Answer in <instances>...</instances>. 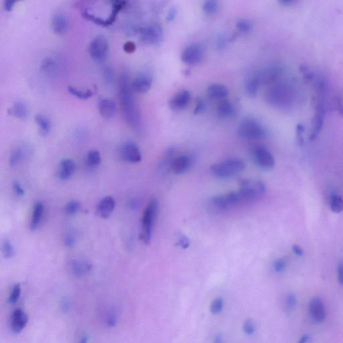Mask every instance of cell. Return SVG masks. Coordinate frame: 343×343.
Wrapping results in <instances>:
<instances>
[{
  "label": "cell",
  "mask_w": 343,
  "mask_h": 343,
  "mask_svg": "<svg viewBox=\"0 0 343 343\" xmlns=\"http://www.w3.org/2000/svg\"><path fill=\"white\" fill-rule=\"evenodd\" d=\"M119 156L125 163H138L142 161L139 147L132 141L123 143L119 149Z\"/></svg>",
  "instance_id": "obj_7"
},
{
  "label": "cell",
  "mask_w": 343,
  "mask_h": 343,
  "mask_svg": "<svg viewBox=\"0 0 343 343\" xmlns=\"http://www.w3.org/2000/svg\"><path fill=\"white\" fill-rule=\"evenodd\" d=\"M282 69L279 66H270L261 70L254 76L259 85L268 84L277 80L282 73Z\"/></svg>",
  "instance_id": "obj_13"
},
{
  "label": "cell",
  "mask_w": 343,
  "mask_h": 343,
  "mask_svg": "<svg viewBox=\"0 0 343 343\" xmlns=\"http://www.w3.org/2000/svg\"><path fill=\"white\" fill-rule=\"evenodd\" d=\"M44 213V204L40 202H36L33 208V216H32L30 228L32 231H36L40 227L43 219Z\"/></svg>",
  "instance_id": "obj_24"
},
{
  "label": "cell",
  "mask_w": 343,
  "mask_h": 343,
  "mask_svg": "<svg viewBox=\"0 0 343 343\" xmlns=\"http://www.w3.org/2000/svg\"><path fill=\"white\" fill-rule=\"evenodd\" d=\"M279 2H280V4H283V5L287 6H293L297 3V1H295V0H280Z\"/></svg>",
  "instance_id": "obj_58"
},
{
  "label": "cell",
  "mask_w": 343,
  "mask_h": 343,
  "mask_svg": "<svg viewBox=\"0 0 343 343\" xmlns=\"http://www.w3.org/2000/svg\"><path fill=\"white\" fill-rule=\"evenodd\" d=\"M286 267V262L283 259H278L274 263V269L276 272L280 273L284 271Z\"/></svg>",
  "instance_id": "obj_46"
},
{
  "label": "cell",
  "mask_w": 343,
  "mask_h": 343,
  "mask_svg": "<svg viewBox=\"0 0 343 343\" xmlns=\"http://www.w3.org/2000/svg\"><path fill=\"white\" fill-rule=\"evenodd\" d=\"M139 33L142 40L150 44H157L163 39V30L161 25L152 24L142 28Z\"/></svg>",
  "instance_id": "obj_8"
},
{
  "label": "cell",
  "mask_w": 343,
  "mask_h": 343,
  "mask_svg": "<svg viewBox=\"0 0 343 343\" xmlns=\"http://www.w3.org/2000/svg\"><path fill=\"white\" fill-rule=\"evenodd\" d=\"M69 27V20L64 13H57L52 17V28L55 34L63 35L67 32Z\"/></svg>",
  "instance_id": "obj_22"
},
{
  "label": "cell",
  "mask_w": 343,
  "mask_h": 343,
  "mask_svg": "<svg viewBox=\"0 0 343 343\" xmlns=\"http://www.w3.org/2000/svg\"><path fill=\"white\" fill-rule=\"evenodd\" d=\"M293 250L294 253H295L296 255H298V256L300 257L304 255L303 249H302L301 247L298 246V245H294L293 246Z\"/></svg>",
  "instance_id": "obj_57"
},
{
  "label": "cell",
  "mask_w": 343,
  "mask_h": 343,
  "mask_svg": "<svg viewBox=\"0 0 343 343\" xmlns=\"http://www.w3.org/2000/svg\"><path fill=\"white\" fill-rule=\"evenodd\" d=\"M64 243H65L66 247H67V248H71L72 247L74 246V245H75V238L72 235H68L66 236Z\"/></svg>",
  "instance_id": "obj_48"
},
{
  "label": "cell",
  "mask_w": 343,
  "mask_h": 343,
  "mask_svg": "<svg viewBox=\"0 0 343 343\" xmlns=\"http://www.w3.org/2000/svg\"><path fill=\"white\" fill-rule=\"evenodd\" d=\"M61 306L64 312H67L69 309V302H68L67 300L65 299L63 300V302H62Z\"/></svg>",
  "instance_id": "obj_59"
},
{
  "label": "cell",
  "mask_w": 343,
  "mask_h": 343,
  "mask_svg": "<svg viewBox=\"0 0 343 343\" xmlns=\"http://www.w3.org/2000/svg\"><path fill=\"white\" fill-rule=\"evenodd\" d=\"M68 91L72 95L74 96L78 99L82 100H86L92 97L93 95V91L91 89H87V90H82V89L76 88L72 86L68 87Z\"/></svg>",
  "instance_id": "obj_31"
},
{
  "label": "cell",
  "mask_w": 343,
  "mask_h": 343,
  "mask_svg": "<svg viewBox=\"0 0 343 343\" xmlns=\"http://www.w3.org/2000/svg\"><path fill=\"white\" fill-rule=\"evenodd\" d=\"M119 89V100L125 120L134 130H140L142 127L141 114L134 97L131 83L126 72L121 74Z\"/></svg>",
  "instance_id": "obj_1"
},
{
  "label": "cell",
  "mask_w": 343,
  "mask_h": 343,
  "mask_svg": "<svg viewBox=\"0 0 343 343\" xmlns=\"http://www.w3.org/2000/svg\"><path fill=\"white\" fill-rule=\"evenodd\" d=\"M152 85V78L150 74L141 73L131 82V87L134 91L138 93L148 92Z\"/></svg>",
  "instance_id": "obj_17"
},
{
  "label": "cell",
  "mask_w": 343,
  "mask_h": 343,
  "mask_svg": "<svg viewBox=\"0 0 343 343\" xmlns=\"http://www.w3.org/2000/svg\"><path fill=\"white\" fill-rule=\"evenodd\" d=\"M191 99V95L189 91H179L169 101L170 109L173 110H181L188 106Z\"/></svg>",
  "instance_id": "obj_19"
},
{
  "label": "cell",
  "mask_w": 343,
  "mask_h": 343,
  "mask_svg": "<svg viewBox=\"0 0 343 343\" xmlns=\"http://www.w3.org/2000/svg\"><path fill=\"white\" fill-rule=\"evenodd\" d=\"M244 162L239 160H229L222 163L213 165L212 167L213 173L221 178L231 177L242 172L245 168Z\"/></svg>",
  "instance_id": "obj_4"
},
{
  "label": "cell",
  "mask_w": 343,
  "mask_h": 343,
  "mask_svg": "<svg viewBox=\"0 0 343 343\" xmlns=\"http://www.w3.org/2000/svg\"><path fill=\"white\" fill-rule=\"evenodd\" d=\"M305 131L304 126L302 124H298L296 126V138H297V141L298 144L302 145L304 144V133Z\"/></svg>",
  "instance_id": "obj_44"
},
{
  "label": "cell",
  "mask_w": 343,
  "mask_h": 343,
  "mask_svg": "<svg viewBox=\"0 0 343 343\" xmlns=\"http://www.w3.org/2000/svg\"><path fill=\"white\" fill-rule=\"evenodd\" d=\"M76 170V164L71 159H66L60 163L58 173L59 178L61 180H67L73 176Z\"/></svg>",
  "instance_id": "obj_21"
},
{
  "label": "cell",
  "mask_w": 343,
  "mask_h": 343,
  "mask_svg": "<svg viewBox=\"0 0 343 343\" xmlns=\"http://www.w3.org/2000/svg\"><path fill=\"white\" fill-rule=\"evenodd\" d=\"M2 253L6 259H10L15 255V249L9 240L4 241L2 246Z\"/></svg>",
  "instance_id": "obj_34"
},
{
  "label": "cell",
  "mask_w": 343,
  "mask_h": 343,
  "mask_svg": "<svg viewBox=\"0 0 343 343\" xmlns=\"http://www.w3.org/2000/svg\"><path fill=\"white\" fill-rule=\"evenodd\" d=\"M101 156L97 150H89L87 154L86 163L89 168H95L101 164Z\"/></svg>",
  "instance_id": "obj_30"
},
{
  "label": "cell",
  "mask_w": 343,
  "mask_h": 343,
  "mask_svg": "<svg viewBox=\"0 0 343 343\" xmlns=\"http://www.w3.org/2000/svg\"><path fill=\"white\" fill-rule=\"evenodd\" d=\"M105 72H104V76H105V80L107 82H112V81L114 80V74L112 71V69H110V68H106Z\"/></svg>",
  "instance_id": "obj_55"
},
{
  "label": "cell",
  "mask_w": 343,
  "mask_h": 343,
  "mask_svg": "<svg viewBox=\"0 0 343 343\" xmlns=\"http://www.w3.org/2000/svg\"><path fill=\"white\" fill-rule=\"evenodd\" d=\"M289 91L285 85H276L268 91L266 99L272 105L283 108L288 103Z\"/></svg>",
  "instance_id": "obj_6"
},
{
  "label": "cell",
  "mask_w": 343,
  "mask_h": 343,
  "mask_svg": "<svg viewBox=\"0 0 343 343\" xmlns=\"http://www.w3.org/2000/svg\"><path fill=\"white\" fill-rule=\"evenodd\" d=\"M108 50V40L105 36L100 35L95 36L89 44V55L97 63H101L106 59Z\"/></svg>",
  "instance_id": "obj_5"
},
{
  "label": "cell",
  "mask_w": 343,
  "mask_h": 343,
  "mask_svg": "<svg viewBox=\"0 0 343 343\" xmlns=\"http://www.w3.org/2000/svg\"><path fill=\"white\" fill-rule=\"evenodd\" d=\"M238 134L246 139H259L265 137L266 131L256 119L247 118L241 123Z\"/></svg>",
  "instance_id": "obj_3"
},
{
  "label": "cell",
  "mask_w": 343,
  "mask_h": 343,
  "mask_svg": "<svg viewBox=\"0 0 343 343\" xmlns=\"http://www.w3.org/2000/svg\"><path fill=\"white\" fill-rule=\"evenodd\" d=\"M123 49L127 53L134 52L136 49V44L131 41L125 42L124 45H123Z\"/></svg>",
  "instance_id": "obj_49"
},
{
  "label": "cell",
  "mask_w": 343,
  "mask_h": 343,
  "mask_svg": "<svg viewBox=\"0 0 343 343\" xmlns=\"http://www.w3.org/2000/svg\"><path fill=\"white\" fill-rule=\"evenodd\" d=\"M71 268L74 276L80 277L90 272L92 270V265L89 262L82 259H73L71 262Z\"/></svg>",
  "instance_id": "obj_26"
},
{
  "label": "cell",
  "mask_w": 343,
  "mask_h": 343,
  "mask_svg": "<svg viewBox=\"0 0 343 343\" xmlns=\"http://www.w3.org/2000/svg\"><path fill=\"white\" fill-rule=\"evenodd\" d=\"M217 113L221 118H228L234 116L235 110L231 102L223 101L221 103H219L218 108H217Z\"/></svg>",
  "instance_id": "obj_29"
},
{
  "label": "cell",
  "mask_w": 343,
  "mask_h": 343,
  "mask_svg": "<svg viewBox=\"0 0 343 343\" xmlns=\"http://www.w3.org/2000/svg\"><path fill=\"white\" fill-rule=\"evenodd\" d=\"M330 208L332 212L340 213L343 212V199L340 196L333 194L330 199Z\"/></svg>",
  "instance_id": "obj_32"
},
{
  "label": "cell",
  "mask_w": 343,
  "mask_h": 343,
  "mask_svg": "<svg viewBox=\"0 0 343 343\" xmlns=\"http://www.w3.org/2000/svg\"><path fill=\"white\" fill-rule=\"evenodd\" d=\"M309 312L311 318L316 323H321L325 321L327 312L323 300L319 298H314L309 304Z\"/></svg>",
  "instance_id": "obj_14"
},
{
  "label": "cell",
  "mask_w": 343,
  "mask_h": 343,
  "mask_svg": "<svg viewBox=\"0 0 343 343\" xmlns=\"http://www.w3.org/2000/svg\"><path fill=\"white\" fill-rule=\"evenodd\" d=\"M214 343H223L222 336L220 334L217 335L214 340Z\"/></svg>",
  "instance_id": "obj_60"
},
{
  "label": "cell",
  "mask_w": 343,
  "mask_h": 343,
  "mask_svg": "<svg viewBox=\"0 0 343 343\" xmlns=\"http://www.w3.org/2000/svg\"><path fill=\"white\" fill-rule=\"evenodd\" d=\"M238 29L242 33H248L250 32L253 29V25L248 20H239L236 24Z\"/></svg>",
  "instance_id": "obj_41"
},
{
  "label": "cell",
  "mask_w": 343,
  "mask_h": 343,
  "mask_svg": "<svg viewBox=\"0 0 343 343\" xmlns=\"http://www.w3.org/2000/svg\"><path fill=\"white\" fill-rule=\"evenodd\" d=\"M259 83L255 80V76L249 78L246 83V90L249 97H255L257 93Z\"/></svg>",
  "instance_id": "obj_33"
},
{
  "label": "cell",
  "mask_w": 343,
  "mask_h": 343,
  "mask_svg": "<svg viewBox=\"0 0 343 343\" xmlns=\"http://www.w3.org/2000/svg\"><path fill=\"white\" fill-rule=\"evenodd\" d=\"M21 294V287L20 284H16L13 287L11 293L9 296V302L11 304H15L18 302Z\"/></svg>",
  "instance_id": "obj_40"
},
{
  "label": "cell",
  "mask_w": 343,
  "mask_h": 343,
  "mask_svg": "<svg viewBox=\"0 0 343 343\" xmlns=\"http://www.w3.org/2000/svg\"><path fill=\"white\" fill-rule=\"evenodd\" d=\"M336 108L340 116L343 117V94L338 97L336 101Z\"/></svg>",
  "instance_id": "obj_52"
},
{
  "label": "cell",
  "mask_w": 343,
  "mask_h": 343,
  "mask_svg": "<svg viewBox=\"0 0 343 343\" xmlns=\"http://www.w3.org/2000/svg\"><path fill=\"white\" fill-rule=\"evenodd\" d=\"M218 9V2L215 0L204 2L202 5V10L207 14H213Z\"/></svg>",
  "instance_id": "obj_36"
},
{
  "label": "cell",
  "mask_w": 343,
  "mask_h": 343,
  "mask_svg": "<svg viewBox=\"0 0 343 343\" xmlns=\"http://www.w3.org/2000/svg\"><path fill=\"white\" fill-rule=\"evenodd\" d=\"M31 148L27 145H20L16 147L10 154L9 163L12 167L20 165L24 162L31 154Z\"/></svg>",
  "instance_id": "obj_20"
},
{
  "label": "cell",
  "mask_w": 343,
  "mask_h": 343,
  "mask_svg": "<svg viewBox=\"0 0 343 343\" xmlns=\"http://www.w3.org/2000/svg\"><path fill=\"white\" fill-rule=\"evenodd\" d=\"M192 163L193 161L191 156L183 155L174 160L171 168L174 173L181 174L186 172L191 168Z\"/></svg>",
  "instance_id": "obj_23"
},
{
  "label": "cell",
  "mask_w": 343,
  "mask_h": 343,
  "mask_svg": "<svg viewBox=\"0 0 343 343\" xmlns=\"http://www.w3.org/2000/svg\"><path fill=\"white\" fill-rule=\"evenodd\" d=\"M98 109L100 115L103 118L110 119L114 118L116 115L117 105L114 100L109 98H101L98 102Z\"/></svg>",
  "instance_id": "obj_18"
},
{
  "label": "cell",
  "mask_w": 343,
  "mask_h": 343,
  "mask_svg": "<svg viewBox=\"0 0 343 343\" xmlns=\"http://www.w3.org/2000/svg\"><path fill=\"white\" fill-rule=\"evenodd\" d=\"M223 308V300L221 298H215L210 306V312L213 314H218Z\"/></svg>",
  "instance_id": "obj_38"
},
{
  "label": "cell",
  "mask_w": 343,
  "mask_h": 343,
  "mask_svg": "<svg viewBox=\"0 0 343 343\" xmlns=\"http://www.w3.org/2000/svg\"><path fill=\"white\" fill-rule=\"evenodd\" d=\"M82 208V204L77 201H71L65 206V213L69 215H75Z\"/></svg>",
  "instance_id": "obj_35"
},
{
  "label": "cell",
  "mask_w": 343,
  "mask_h": 343,
  "mask_svg": "<svg viewBox=\"0 0 343 343\" xmlns=\"http://www.w3.org/2000/svg\"><path fill=\"white\" fill-rule=\"evenodd\" d=\"M206 93H207L208 97L210 99H223L229 95V90L225 85L215 83V84L210 85L208 87Z\"/></svg>",
  "instance_id": "obj_25"
},
{
  "label": "cell",
  "mask_w": 343,
  "mask_h": 343,
  "mask_svg": "<svg viewBox=\"0 0 343 343\" xmlns=\"http://www.w3.org/2000/svg\"><path fill=\"white\" fill-rule=\"evenodd\" d=\"M116 208L114 198L108 196L103 198L96 206V213L101 219H107L112 215Z\"/></svg>",
  "instance_id": "obj_15"
},
{
  "label": "cell",
  "mask_w": 343,
  "mask_h": 343,
  "mask_svg": "<svg viewBox=\"0 0 343 343\" xmlns=\"http://www.w3.org/2000/svg\"><path fill=\"white\" fill-rule=\"evenodd\" d=\"M56 62L50 58L44 59L41 65L42 70L46 72H52L56 69Z\"/></svg>",
  "instance_id": "obj_39"
},
{
  "label": "cell",
  "mask_w": 343,
  "mask_h": 343,
  "mask_svg": "<svg viewBox=\"0 0 343 343\" xmlns=\"http://www.w3.org/2000/svg\"><path fill=\"white\" fill-rule=\"evenodd\" d=\"M12 189L14 191L15 195L18 196V197H22L24 195L25 191L23 189L22 185L18 181L15 180L12 182Z\"/></svg>",
  "instance_id": "obj_45"
},
{
  "label": "cell",
  "mask_w": 343,
  "mask_h": 343,
  "mask_svg": "<svg viewBox=\"0 0 343 343\" xmlns=\"http://www.w3.org/2000/svg\"><path fill=\"white\" fill-rule=\"evenodd\" d=\"M176 16H177V10L175 8H172L168 13L167 20L168 22H171L175 19Z\"/></svg>",
  "instance_id": "obj_54"
},
{
  "label": "cell",
  "mask_w": 343,
  "mask_h": 343,
  "mask_svg": "<svg viewBox=\"0 0 343 343\" xmlns=\"http://www.w3.org/2000/svg\"><path fill=\"white\" fill-rule=\"evenodd\" d=\"M159 201L154 198L149 202L143 214L140 240L144 244H150L151 242L153 226H154L157 213H159Z\"/></svg>",
  "instance_id": "obj_2"
},
{
  "label": "cell",
  "mask_w": 343,
  "mask_h": 343,
  "mask_svg": "<svg viewBox=\"0 0 343 343\" xmlns=\"http://www.w3.org/2000/svg\"><path fill=\"white\" fill-rule=\"evenodd\" d=\"M107 324L109 327H114L117 324V316L114 313H110L107 316Z\"/></svg>",
  "instance_id": "obj_47"
},
{
  "label": "cell",
  "mask_w": 343,
  "mask_h": 343,
  "mask_svg": "<svg viewBox=\"0 0 343 343\" xmlns=\"http://www.w3.org/2000/svg\"><path fill=\"white\" fill-rule=\"evenodd\" d=\"M296 305V296L293 294H289L285 298V309L287 312L293 310Z\"/></svg>",
  "instance_id": "obj_42"
},
{
  "label": "cell",
  "mask_w": 343,
  "mask_h": 343,
  "mask_svg": "<svg viewBox=\"0 0 343 343\" xmlns=\"http://www.w3.org/2000/svg\"><path fill=\"white\" fill-rule=\"evenodd\" d=\"M203 48L199 44H193L187 46L182 53L181 59L187 65H195L201 61L203 57Z\"/></svg>",
  "instance_id": "obj_11"
},
{
  "label": "cell",
  "mask_w": 343,
  "mask_h": 343,
  "mask_svg": "<svg viewBox=\"0 0 343 343\" xmlns=\"http://www.w3.org/2000/svg\"><path fill=\"white\" fill-rule=\"evenodd\" d=\"M87 342H88V338H87V336H84V337H83L82 338V340H81L80 342L78 343H87Z\"/></svg>",
  "instance_id": "obj_62"
},
{
  "label": "cell",
  "mask_w": 343,
  "mask_h": 343,
  "mask_svg": "<svg viewBox=\"0 0 343 343\" xmlns=\"http://www.w3.org/2000/svg\"><path fill=\"white\" fill-rule=\"evenodd\" d=\"M245 333L248 334L249 336L252 335L255 333V324L251 321H247L244 324V327H243Z\"/></svg>",
  "instance_id": "obj_43"
},
{
  "label": "cell",
  "mask_w": 343,
  "mask_h": 343,
  "mask_svg": "<svg viewBox=\"0 0 343 343\" xmlns=\"http://www.w3.org/2000/svg\"><path fill=\"white\" fill-rule=\"evenodd\" d=\"M16 2L15 0H6L4 2V9L7 12L11 11Z\"/></svg>",
  "instance_id": "obj_53"
},
{
  "label": "cell",
  "mask_w": 343,
  "mask_h": 343,
  "mask_svg": "<svg viewBox=\"0 0 343 343\" xmlns=\"http://www.w3.org/2000/svg\"><path fill=\"white\" fill-rule=\"evenodd\" d=\"M175 153V150L174 149H170L167 152H166L165 156L163 161L161 162V167L162 169L166 167H168V166H170V167L172 166V164L173 163L174 160L173 156Z\"/></svg>",
  "instance_id": "obj_37"
},
{
  "label": "cell",
  "mask_w": 343,
  "mask_h": 343,
  "mask_svg": "<svg viewBox=\"0 0 343 343\" xmlns=\"http://www.w3.org/2000/svg\"><path fill=\"white\" fill-rule=\"evenodd\" d=\"M326 114V110L325 105L321 102H317L316 108H315V113L314 118L312 120V131L309 136V140L313 141L316 139L322 129L323 128L324 122H325V118Z\"/></svg>",
  "instance_id": "obj_10"
},
{
  "label": "cell",
  "mask_w": 343,
  "mask_h": 343,
  "mask_svg": "<svg viewBox=\"0 0 343 343\" xmlns=\"http://www.w3.org/2000/svg\"><path fill=\"white\" fill-rule=\"evenodd\" d=\"M338 282L340 285H343V263H340L338 266Z\"/></svg>",
  "instance_id": "obj_56"
},
{
  "label": "cell",
  "mask_w": 343,
  "mask_h": 343,
  "mask_svg": "<svg viewBox=\"0 0 343 343\" xmlns=\"http://www.w3.org/2000/svg\"><path fill=\"white\" fill-rule=\"evenodd\" d=\"M35 122L39 127V130L42 135L46 136L50 133L51 121L45 115L38 114L35 117Z\"/></svg>",
  "instance_id": "obj_28"
},
{
  "label": "cell",
  "mask_w": 343,
  "mask_h": 343,
  "mask_svg": "<svg viewBox=\"0 0 343 343\" xmlns=\"http://www.w3.org/2000/svg\"><path fill=\"white\" fill-rule=\"evenodd\" d=\"M309 340V336L308 335H304L303 337L301 338L298 343H307Z\"/></svg>",
  "instance_id": "obj_61"
},
{
  "label": "cell",
  "mask_w": 343,
  "mask_h": 343,
  "mask_svg": "<svg viewBox=\"0 0 343 343\" xmlns=\"http://www.w3.org/2000/svg\"><path fill=\"white\" fill-rule=\"evenodd\" d=\"M29 322V316L22 310L18 308L13 312L10 320V327L15 333H19L23 331Z\"/></svg>",
  "instance_id": "obj_16"
},
{
  "label": "cell",
  "mask_w": 343,
  "mask_h": 343,
  "mask_svg": "<svg viewBox=\"0 0 343 343\" xmlns=\"http://www.w3.org/2000/svg\"><path fill=\"white\" fill-rule=\"evenodd\" d=\"M205 105L203 102L200 101L198 102L197 105L195 107V110H194V114H202V112H204L205 110Z\"/></svg>",
  "instance_id": "obj_51"
},
{
  "label": "cell",
  "mask_w": 343,
  "mask_h": 343,
  "mask_svg": "<svg viewBox=\"0 0 343 343\" xmlns=\"http://www.w3.org/2000/svg\"><path fill=\"white\" fill-rule=\"evenodd\" d=\"M9 114L16 118L25 119L29 114V109L24 102L17 101L10 108Z\"/></svg>",
  "instance_id": "obj_27"
},
{
  "label": "cell",
  "mask_w": 343,
  "mask_h": 343,
  "mask_svg": "<svg viewBox=\"0 0 343 343\" xmlns=\"http://www.w3.org/2000/svg\"><path fill=\"white\" fill-rule=\"evenodd\" d=\"M178 245L180 246L181 248L184 249L188 248L190 245L189 239L186 236H182L178 241Z\"/></svg>",
  "instance_id": "obj_50"
},
{
  "label": "cell",
  "mask_w": 343,
  "mask_h": 343,
  "mask_svg": "<svg viewBox=\"0 0 343 343\" xmlns=\"http://www.w3.org/2000/svg\"><path fill=\"white\" fill-rule=\"evenodd\" d=\"M253 155L257 165L263 169L269 170L274 167V156L267 149L263 147H257L255 149Z\"/></svg>",
  "instance_id": "obj_12"
},
{
  "label": "cell",
  "mask_w": 343,
  "mask_h": 343,
  "mask_svg": "<svg viewBox=\"0 0 343 343\" xmlns=\"http://www.w3.org/2000/svg\"><path fill=\"white\" fill-rule=\"evenodd\" d=\"M210 204L216 210H223L228 209L231 206L240 204V199L237 193H229L225 195L217 196L212 198Z\"/></svg>",
  "instance_id": "obj_9"
}]
</instances>
